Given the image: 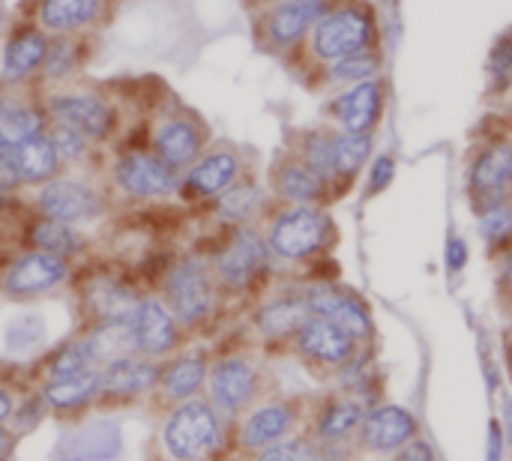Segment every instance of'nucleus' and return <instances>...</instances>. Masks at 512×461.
I'll use <instances>...</instances> for the list:
<instances>
[{"label": "nucleus", "mask_w": 512, "mask_h": 461, "mask_svg": "<svg viewBox=\"0 0 512 461\" xmlns=\"http://www.w3.org/2000/svg\"><path fill=\"white\" fill-rule=\"evenodd\" d=\"M285 147H291L303 162H309L336 192V180H333V126H306L288 135ZM339 198V192H336Z\"/></svg>", "instance_id": "obj_32"}, {"label": "nucleus", "mask_w": 512, "mask_h": 461, "mask_svg": "<svg viewBox=\"0 0 512 461\" xmlns=\"http://www.w3.org/2000/svg\"><path fill=\"white\" fill-rule=\"evenodd\" d=\"M267 189L276 204H315L330 207L336 198L333 186L309 165L303 162L291 147H282L276 159L267 168Z\"/></svg>", "instance_id": "obj_12"}, {"label": "nucleus", "mask_w": 512, "mask_h": 461, "mask_svg": "<svg viewBox=\"0 0 512 461\" xmlns=\"http://www.w3.org/2000/svg\"><path fill=\"white\" fill-rule=\"evenodd\" d=\"M45 135H48L51 144L57 147V156L63 159L66 168H72V171H78V168L90 171V168H93L90 159L96 156V147H99V144H93L87 135H81V132L63 126V123H54V120H48Z\"/></svg>", "instance_id": "obj_38"}, {"label": "nucleus", "mask_w": 512, "mask_h": 461, "mask_svg": "<svg viewBox=\"0 0 512 461\" xmlns=\"http://www.w3.org/2000/svg\"><path fill=\"white\" fill-rule=\"evenodd\" d=\"M273 258L300 264L324 255L336 243V222L327 207L315 204H273L261 222Z\"/></svg>", "instance_id": "obj_3"}, {"label": "nucleus", "mask_w": 512, "mask_h": 461, "mask_svg": "<svg viewBox=\"0 0 512 461\" xmlns=\"http://www.w3.org/2000/svg\"><path fill=\"white\" fill-rule=\"evenodd\" d=\"M159 384V369L141 357V354H132V357H123V360H114L102 369V393H114V396H138V393H147Z\"/></svg>", "instance_id": "obj_31"}, {"label": "nucleus", "mask_w": 512, "mask_h": 461, "mask_svg": "<svg viewBox=\"0 0 512 461\" xmlns=\"http://www.w3.org/2000/svg\"><path fill=\"white\" fill-rule=\"evenodd\" d=\"M465 198L474 213L512 201V123L504 114L486 117L465 150Z\"/></svg>", "instance_id": "obj_2"}, {"label": "nucleus", "mask_w": 512, "mask_h": 461, "mask_svg": "<svg viewBox=\"0 0 512 461\" xmlns=\"http://www.w3.org/2000/svg\"><path fill=\"white\" fill-rule=\"evenodd\" d=\"M306 300H309L312 315H321V318L339 324L357 342H363V339L372 336V315H369L366 303L354 291H348L342 285L321 282V285H312L306 291Z\"/></svg>", "instance_id": "obj_18"}, {"label": "nucleus", "mask_w": 512, "mask_h": 461, "mask_svg": "<svg viewBox=\"0 0 512 461\" xmlns=\"http://www.w3.org/2000/svg\"><path fill=\"white\" fill-rule=\"evenodd\" d=\"M90 360L96 369H105L114 360L132 357L135 351V333H132V321H111V324H96V330L84 339Z\"/></svg>", "instance_id": "obj_34"}, {"label": "nucleus", "mask_w": 512, "mask_h": 461, "mask_svg": "<svg viewBox=\"0 0 512 461\" xmlns=\"http://www.w3.org/2000/svg\"><path fill=\"white\" fill-rule=\"evenodd\" d=\"M213 135L207 120L198 111L180 108L165 114L150 132V150L159 162H165L177 177L198 162V156L210 147Z\"/></svg>", "instance_id": "obj_9"}, {"label": "nucleus", "mask_w": 512, "mask_h": 461, "mask_svg": "<svg viewBox=\"0 0 512 461\" xmlns=\"http://www.w3.org/2000/svg\"><path fill=\"white\" fill-rule=\"evenodd\" d=\"M501 114H504V117L512 123V93L504 99V102H501Z\"/></svg>", "instance_id": "obj_51"}, {"label": "nucleus", "mask_w": 512, "mask_h": 461, "mask_svg": "<svg viewBox=\"0 0 512 461\" xmlns=\"http://www.w3.org/2000/svg\"><path fill=\"white\" fill-rule=\"evenodd\" d=\"M132 333H135V351L147 360H156L177 345L180 321L174 318V312L165 306L162 297H141L132 318Z\"/></svg>", "instance_id": "obj_21"}, {"label": "nucleus", "mask_w": 512, "mask_h": 461, "mask_svg": "<svg viewBox=\"0 0 512 461\" xmlns=\"http://www.w3.org/2000/svg\"><path fill=\"white\" fill-rule=\"evenodd\" d=\"M9 450H12V438L6 432H0V461L9 456Z\"/></svg>", "instance_id": "obj_50"}, {"label": "nucleus", "mask_w": 512, "mask_h": 461, "mask_svg": "<svg viewBox=\"0 0 512 461\" xmlns=\"http://www.w3.org/2000/svg\"><path fill=\"white\" fill-rule=\"evenodd\" d=\"M219 279L213 264L201 258H180L168 267L162 282V300L180 321V327H198L216 309Z\"/></svg>", "instance_id": "obj_5"}, {"label": "nucleus", "mask_w": 512, "mask_h": 461, "mask_svg": "<svg viewBox=\"0 0 512 461\" xmlns=\"http://www.w3.org/2000/svg\"><path fill=\"white\" fill-rule=\"evenodd\" d=\"M84 369H96L93 360H90V351H87V342L78 339L66 348H60L51 360V381L54 378H66V375H78Z\"/></svg>", "instance_id": "obj_42"}, {"label": "nucleus", "mask_w": 512, "mask_h": 461, "mask_svg": "<svg viewBox=\"0 0 512 461\" xmlns=\"http://www.w3.org/2000/svg\"><path fill=\"white\" fill-rule=\"evenodd\" d=\"M9 414H12V399H9V393H6V390H0V423H3Z\"/></svg>", "instance_id": "obj_49"}, {"label": "nucleus", "mask_w": 512, "mask_h": 461, "mask_svg": "<svg viewBox=\"0 0 512 461\" xmlns=\"http://www.w3.org/2000/svg\"><path fill=\"white\" fill-rule=\"evenodd\" d=\"M378 39H381V27H378V12L372 0H336L315 21L303 48L288 63L291 66L297 63V72L306 75L309 69H318L339 57H348L366 48H381Z\"/></svg>", "instance_id": "obj_1"}, {"label": "nucleus", "mask_w": 512, "mask_h": 461, "mask_svg": "<svg viewBox=\"0 0 512 461\" xmlns=\"http://www.w3.org/2000/svg\"><path fill=\"white\" fill-rule=\"evenodd\" d=\"M273 252L261 225H231L219 252L213 255V273L228 291H249L270 267Z\"/></svg>", "instance_id": "obj_7"}, {"label": "nucleus", "mask_w": 512, "mask_h": 461, "mask_svg": "<svg viewBox=\"0 0 512 461\" xmlns=\"http://www.w3.org/2000/svg\"><path fill=\"white\" fill-rule=\"evenodd\" d=\"M294 345L303 357L321 366H345L354 360V351H357V339L321 315L306 318V324L294 336Z\"/></svg>", "instance_id": "obj_22"}, {"label": "nucleus", "mask_w": 512, "mask_h": 461, "mask_svg": "<svg viewBox=\"0 0 512 461\" xmlns=\"http://www.w3.org/2000/svg\"><path fill=\"white\" fill-rule=\"evenodd\" d=\"M387 111V84L381 78H369L342 90L327 93L324 120L342 132H369L375 135L378 123Z\"/></svg>", "instance_id": "obj_13"}, {"label": "nucleus", "mask_w": 512, "mask_h": 461, "mask_svg": "<svg viewBox=\"0 0 512 461\" xmlns=\"http://www.w3.org/2000/svg\"><path fill=\"white\" fill-rule=\"evenodd\" d=\"M399 461H432V453L423 441H408L399 453Z\"/></svg>", "instance_id": "obj_47"}, {"label": "nucleus", "mask_w": 512, "mask_h": 461, "mask_svg": "<svg viewBox=\"0 0 512 461\" xmlns=\"http://www.w3.org/2000/svg\"><path fill=\"white\" fill-rule=\"evenodd\" d=\"M333 3L336 0H279L273 6H264L252 12V36L261 51L288 63L303 48L315 21Z\"/></svg>", "instance_id": "obj_4"}, {"label": "nucleus", "mask_w": 512, "mask_h": 461, "mask_svg": "<svg viewBox=\"0 0 512 461\" xmlns=\"http://www.w3.org/2000/svg\"><path fill=\"white\" fill-rule=\"evenodd\" d=\"M102 393V369H84L78 375L54 378L45 387V402L54 408H78L87 399Z\"/></svg>", "instance_id": "obj_37"}, {"label": "nucleus", "mask_w": 512, "mask_h": 461, "mask_svg": "<svg viewBox=\"0 0 512 461\" xmlns=\"http://www.w3.org/2000/svg\"><path fill=\"white\" fill-rule=\"evenodd\" d=\"M84 303L96 324H111L132 321L141 297L117 276H93L84 288Z\"/></svg>", "instance_id": "obj_26"}, {"label": "nucleus", "mask_w": 512, "mask_h": 461, "mask_svg": "<svg viewBox=\"0 0 512 461\" xmlns=\"http://www.w3.org/2000/svg\"><path fill=\"white\" fill-rule=\"evenodd\" d=\"M45 51H48V33L33 18L18 21L3 45V60H0L3 87H21L36 81Z\"/></svg>", "instance_id": "obj_15"}, {"label": "nucleus", "mask_w": 512, "mask_h": 461, "mask_svg": "<svg viewBox=\"0 0 512 461\" xmlns=\"http://www.w3.org/2000/svg\"><path fill=\"white\" fill-rule=\"evenodd\" d=\"M27 246L69 261L72 255H78V252L87 246V240H84V234H81L75 225H66V222L39 216V219L30 222V228H27Z\"/></svg>", "instance_id": "obj_33"}, {"label": "nucleus", "mask_w": 512, "mask_h": 461, "mask_svg": "<svg viewBox=\"0 0 512 461\" xmlns=\"http://www.w3.org/2000/svg\"><path fill=\"white\" fill-rule=\"evenodd\" d=\"M312 315L306 294H288V297H276L270 303H264L255 312V330L264 339H294L297 330L306 324V318Z\"/></svg>", "instance_id": "obj_30"}, {"label": "nucleus", "mask_w": 512, "mask_h": 461, "mask_svg": "<svg viewBox=\"0 0 512 461\" xmlns=\"http://www.w3.org/2000/svg\"><path fill=\"white\" fill-rule=\"evenodd\" d=\"M504 420H507V432H510L512 438V399L507 402V408H504Z\"/></svg>", "instance_id": "obj_52"}, {"label": "nucleus", "mask_w": 512, "mask_h": 461, "mask_svg": "<svg viewBox=\"0 0 512 461\" xmlns=\"http://www.w3.org/2000/svg\"><path fill=\"white\" fill-rule=\"evenodd\" d=\"M87 39H90V33L48 36V51H45L42 69H39V75H36V84H39V87L66 84V81L87 63Z\"/></svg>", "instance_id": "obj_29"}, {"label": "nucleus", "mask_w": 512, "mask_h": 461, "mask_svg": "<svg viewBox=\"0 0 512 461\" xmlns=\"http://www.w3.org/2000/svg\"><path fill=\"white\" fill-rule=\"evenodd\" d=\"M165 447L174 459L192 461L201 459L219 444V417L207 402H183L168 426H165Z\"/></svg>", "instance_id": "obj_14"}, {"label": "nucleus", "mask_w": 512, "mask_h": 461, "mask_svg": "<svg viewBox=\"0 0 512 461\" xmlns=\"http://www.w3.org/2000/svg\"><path fill=\"white\" fill-rule=\"evenodd\" d=\"M108 186L129 201H159L177 192L180 177L150 147L123 150L108 168Z\"/></svg>", "instance_id": "obj_10"}, {"label": "nucleus", "mask_w": 512, "mask_h": 461, "mask_svg": "<svg viewBox=\"0 0 512 461\" xmlns=\"http://www.w3.org/2000/svg\"><path fill=\"white\" fill-rule=\"evenodd\" d=\"M210 204H213V216L225 225H261L276 201L267 183L258 180L255 171H246L234 186H228Z\"/></svg>", "instance_id": "obj_20"}, {"label": "nucleus", "mask_w": 512, "mask_h": 461, "mask_svg": "<svg viewBox=\"0 0 512 461\" xmlns=\"http://www.w3.org/2000/svg\"><path fill=\"white\" fill-rule=\"evenodd\" d=\"M207 381V363L204 357H180L171 366H165L159 372V387L168 399L174 402H186L192 399Z\"/></svg>", "instance_id": "obj_35"}, {"label": "nucleus", "mask_w": 512, "mask_h": 461, "mask_svg": "<svg viewBox=\"0 0 512 461\" xmlns=\"http://www.w3.org/2000/svg\"><path fill=\"white\" fill-rule=\"evenodd\" d=\"M444 255H447V267H450L453 273H459V270L468 264V243H465L462 237H450Z\"/></svg>", "instance_id": "obj_46"}, {"label": "nucleus", "mask_w": 512, "mask_h": 461, "mask_svg": "<svg viewBox=\"0 0 512 461\" xmlns=\"http://www.w3.org/2000/svg\"><path fill=\"white\" fill-rule=\"evenodd\" d=\"M66 276H69V261L66 258L30 249V252L18 255L9 264V270L3 273V291L9 297L27 300V297H39V294L54 291L57 285L66 282Z\"/></svg>", "instance_id": "obj_16"}, {"label": "nucleus", "mask_w": 512, "mask_h": 461, "mask_svg": "<svg viewBox=\"0 0 512 461\" xmlns=\"http://www.w3.org/2000/svg\"><path fill=\"white\" fill-rule=\"evenodd\" d=\"M360 420H363V411H360L354 402H348V399L333 402V405L324 411V417H321V438L339 441V438H345L351 429H357Z\"/></svg>", "instance_id": "obj_41"}, {"label": "nucleus", "mask_w": 512, "mask_h": 461, "mask_svg": "<svg viewBox=\"0 0 512 461\" xmlns=\"http://www.w3.org/2000/svg\"><path fill=\"white\" fill-rule=\"evenodd\" d=\"M42 105H45L48 120L87 135L93 144H105L117 132V111L96 90L51 87V90H42Z\"/></svg>", "instance_id": "obj_8"}, {"label": "nucleus", "mask_w": 512, "mask_h": 461, "mask_svg": "<svg viewBox=\"0 0 512 461\" xmlns=\"http://www.w3.org/2000/svg\"><path fill=\"white\" fill-rule=\"evenodd\" d=\"M291 423H294L291 408H285V405H264V408H258L246 420V426H243V447L264 450V447L276 444L291 429Z\"/></svg>", "instance_id": "obj_36"}, {"label": "nucleus", "mask_w": 512, "mask_h": 461, "mask_svg": "<svg viewBox=\"0 0 512 461\" xmlns=\"http://www.w3.org/2000/svg\"><path fill=\"white\" fill-rule=\"evenodd\" d=\"M9 156L15 162V171H18L24 189H36L66 171L63 159L57 156V147L51 144V138L45 132L21 141L18 147L9 150Z\"/></svg>", "instance_id": "obj_28"}, {"label": "nucleus", "mask_w": 512, "mask_h": 461, "mask_svg": "<svg viewBox=\"0 0 512 461\" xmlns=\"http://www.w3.org/2000/svg\"><path fill=\"white\" fill-rule=\"evenodd\" d=\"M381 75H384L381 48H366V51L339 57L333 63H324L318 69H309L300 78H303V84L309 90L333 93V90H342V87H351V84H360V81H369V78H381Z\"/></svg>", "instance_id": "obj_23"}, {"label": "nucleus", "mask_w": 512, "mask_h": 461, "mask_svg": "<svg viewBox=\"0 0 512 461\" xmlns=\"http://www.w3.org/2000/svg\"><path fill=\"white\" fill-rule=\"evenodd\" d=\"M258 461H321V450L309 441H276L261 450Z\"/></svg>", "instance_id": "obj_44"}, {"label": "nucleus", "mask_w": 512, "mask_h": 461, "mask_svg": "<svg viewBox=\"0 0 512 461\" xmlns=\"http://www.w3.org/2000/svg\"><path fill=\"white\" fill-rule=\"evenodd\" d=\"M0 24H3V3H0Z\"/></svg>", "instance_id": "obj_53"}, {"label": "nucleus", "mask_w": 512, "mask_h": 461, "mask_svg": "<svg viewBox=\"0 0 512 461\" xmlns=\"http://www.w3.org/2000/svg\"><path fill=\"white\" fill-rule=\"evenodd\" d=\"M18 189H24V186H21V177L15 171V162H12L9 150H0V198L12 195Z\"/></svg>", "instance_id": "obj_45"}, {"label": "nucleus", "mask_w": 512, "mask_h": 461, "mask_svg": "<svg viewBox=\"0 0 512 461\" xmlns=\"http://www.w3.org/2000/svg\"><path fill=\"white\" fill-rule=\"evenodd\" d=\"M474 219H477V231L486 240L489 252H498L507 243H512V201L483 207L474 213Z\"/></svg>", "instance_id": "obj_40"}, {"label": "nucleus", "mask_w": 512, "mask_h": 461, "mask_svg": "<svg viewBox=\"0 0 512 461\" xmlns=\"http://www.w3.org/2000/svg\"><path fill=\"white\" fill-rule=\"evenodd\" d=\"M108 189L99 186L93 177L87 174H60L42 186H36L33 192V207L39 210V216L66 222V225H87L96 222L105 210H108Z\"/></svg>", "instance_id": "obj_6"}, {"label": "nucleus", "mask_w": 512, "mask_h": 461, "mask_svg": "<svg viewBox=\"0 0 512 461\" xmlns=\"http://www.w3.org/2000/svg\"><path fill=\"white\" fill-rule=\"evenodd\" d=\"M249 171V162L243 150L234 141H210V147L198 156L192 168L180 174L177 192L186 201H213L228 186H234Z\"/></svg>", "instance_id": "obj_11"}, {"label": "nucleus", "mask_w": 512, "mask_h": 461, "mask_svg": "<svg viewBox=\"0 0 512 461\" xmlns=\"http://www.w3.org/2000/svg\"><path fill=\"white\" fill-rule=\"evenodd\" d=\"M111 12V0H36L30 18L48 33H90Z\"/></svg>", "instance_id": "obj_19"}, {"label": "nucleus", "mask_w": 512, "mask_h": 461, "mask_svg": "<svg viewBox=\"0 0 512 461\" xmlns=\"http://www.w3.org/2000/svg\"><path fill=\"white\" fill-rule=\"evenodd\" d=\"M414 432H417L414 417L399 405H384L372 414H363L360 420L363 447L372 453H396L414 438Z\"/></svg>", "instance_id": "obj_25"}, {"label": "nucleus", "mask_w": 512, "mask_h": 461, "mask_svg": "<svg viewBox=\"0 0 512 461\" xmlns=\"http://www.w3.org/2000/svg\"><path fill=\"white\" fill-rule=\"evenodd\" d=\"M396 180V159L390 153H375L366 165V198L387 192Z\"/></svg>", "instance_id": "obj_43"}, {"label": "nucleus", "mask_w": 512, "mask_h": 461, "mask_svg": "<svg viewBox=\"0 0 512 461\" xmlns=\"http://www.w3.org/2000/svg\"><path fill=\"white\" fill-rule=\"evenodd\" d=\"M486 84H489V96L495 102H504L512 93V27L495 39V45L489 51Z\"/></svg>", "instance_id": "obj_39"}, {"label": "nucleus", "mask_w": 512, "mask_h": 461, "mask_svg": "<svg viewBox=\"0 0 512 461\" xmlns=\"http://www.w3.org/2000/svg\"><path fill=\"white\" fill-rule=\"evenodd\" d=\"M21 87H9L0 96V150H12L27 138L42 135L48 126L42 90H21Z\"/></svg>", "instance_id": "obj_17"}, {"label": "nucleus", "mask_w": 512, "mask_h": 461, "mask_svg": "<svg viewBox=\"0 0 512 461\" xmlns=\"http://www.w3.org/2000/svg\"><path fill=\"white\" fill-rule=\"evenodd\" d=\"M372 156H375V135L342 132L333 126V180L339 198H345L354 189L357 177L366 171Z\"/></svg>", "instance_id": "obj_27"}, {"label": "nucleus", "mask_w": 512, "mask_h": 461, "mask_svg": "<svg viewBox=\"0 0 512 461\" xmlns=\"http://www.w3.org/2000/svg\"><path fill=\"white\" fill-rule=\"evenodd\" d=\"M243 3V9L252 15V12H258V9H264V6H273V3H279V0H240Z\"/></svg>", "instance_id": "obj_48"}, {"label": "nucleus", "mask_w": 512, "mask_h": 461, "mask_svg": "<svg viewBox=\"0 0 512 461\" xmlns=\"http://www.w3.org/2000/svg\"><path fill=\"white\" fill-rule=\"evenodd\" d=\"M258 393V372L243 357H228L210 372V396L225 414L243 411Z\"/></svg>", "instance_id": "obj_24"}]
</instances>
